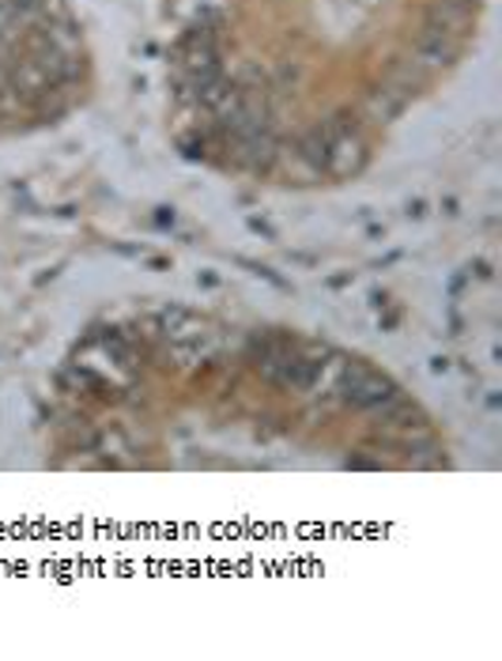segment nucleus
I'll return each instance as SVG.
<instances>
[{
    "label": "nucleus",
    "instance_id": "5",
    "mask_svg": "<svg viewBox=\"0 0 502 661\" xmlns=\"http://www.w3.org/2000/svg\"><path fill=\"white\" fill-rule=\"evenodd\" d=\"M408 103H412V99H408L404 91L389 88V83H378L374 91H367V114L374 122H393V117L404 114Z\"/></svg>",
    "mask_w": 502,
    "mask_h": 661
},
{
    "label": "nucleus",
    "instance_id": "2",
    "mask_svg": "<svg viewBox=\"0 0 502 661\" xmlns=\"http://www.w3.org/2000/svg\"><path fill=\"white\" fill-rule=\"evenodd\" d=\"M326 167L321 171L333 178H352L363 171L367 163V144L355 133V125H347V117H336V122H326Z\"/></svg>",
    "mask_w": 502,
    "mask_h": 661
},
{
    "label": "nucleus",
    "instance_id": "1",
    "mask_svg": "<svg viewBox=\"0 0 502 661\" xmlns=\"http://www.w3.org/2000/svg\"><path fill=\"white\" fill-rule=\"evenodd\" d=\"M340 394L352 409H363V412H378L381 404L393 401L401 389L389 375H381L378 367L370 363H344L340 367Z\"/></svg>",
    "mask_w": 502,
    "mask_h": 661
},
{
    "label": "nucleus",
    "instance_id": "7",
    "mask_svg": "<svg viewBox=\"0 0 502 661\" xmlns=\"http://www.w3.org/2000/svg\"><path fill=\"white\" fill-rule=\"evenodd\" d=\"M469 4H476V0H469Z\"/></svg>",
    "mask_w": 502,
    "mask_h": 661
},
{
    "label": "nucleus",
    "instance_id": "3",
    "mask_svg": "<svg viewBox=\"0 0 502 661\" xmlns=\"http://www.w3.org/2000/svg\"><path fill=\"white\" fill-rule=\"evenodd\" d=\"M457 54H461V38L442 35V31H431V27H423L420 38L412 42V61L427 72L431 69H449V65L457 61Z\"/></svg>",
    "mask_w": 502,
    "mask_h": 661
},
{
    "label": "nucleus",
    "instance_id": "4",
    "mask_svg": "<svg viewBox=\"0 0 502 661\" xmlns=\"http://www.w3.org/2000/svg\"><path fill=\"white\" fill-rule=\"evenodd\" d=\"M472 23V4L469 0H431L427 4V27L442 31V35L461 38Z\"/></svg>",
    "mask_w": 502,
    "mask_h": 661
},
{
    "label": "nucleus",
    "instance_id": "6",
    "mask_svg": "<svg viewBox=\"0 0 502 661\" xmlns=\"http://www.w3.org/2000/svg\"><path fill=\"white\" fill-rule=\"evenodd\" d=\"M15 12H20V8H15V0H0V31L12 27Z\"/></svg>",
    "mask_w": 502,
    "mask_h": 661
}]
</instances>
